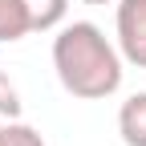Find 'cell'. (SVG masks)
<instances>
[{
  "label": "cell",
  "instance_id": "1",
  "mask_svg": "<svg viewBox=\"0 0 146 146\" xmlns=\"http://www.w3.org/2000/svg\"><path fill=\"white\" fill-rule=\"evenodd\" d=\"M53 69L65 94L81 102H102L122 85V53L106 41L94 21H73L53 36Z\"/></svg>",
  "mask_w": 146,
  "mask_h": 146
},
{
  "label": "cell",
  "instance_id": "2",
  "mask_svg": "<svg viewBox=\"0 0 146 146\" xmlns=\"http://www.w3.org/2000/svg\"><path fill=\"white\" fill-rule=\"evenodd\" d=\"M118 53L146 69V0H118Z\"/></svg>",
  "mask_w": 146,
  "mask_h": 146
},
{
  "label": "cell",
  "instance_id": "3",
  "mask_svg": "<svg viewBox=\"0 0 146 146\" xmlns=\"http://www.w3.org/2000/svg\"><path fill=\"white\" fill-rule=\"evenodd\" d=\"M118 134L126 146H146V89L130 94L118 110Z\"/></svg>",
  "mask_w": 146,
  "mask_h": 146
},
{
  "label": "cell",
  "instance_id": "4",
  "mask_svg": "<svg viewBox=\"0 0 146 146\" xmlns=\"http://www.w3.org/2000/svg\"><path fill=\"white\" fill-rule=\"evenodd\" d=\"M33 33V21H29V8L25 0H0V41L12 45L21 36Z\"/></svg>",
  "mask_w": 146,
  "mask_h": 146
},
{
  "label": "cell",
  "instance_id": "5",
  "mask_svg": "<svg viewBox=\"0 0 146 146\" xmlns=\"http://www.w3.org/2000/svg\"><path fill=\"white\" fill-rule=\"evenodd\" d=\"M29 8V21H33V33H49L65 21L69 12V0H25Z\"/></svg>",
  "mask_w": 146,
  "mask_h": 146
},
{
  "label": "cell",
  "instance_id": "6",
  "mask_svg": "<svg viewBox=\"0 0 146 146\" xmlns=\"http://www.w3.org/2000/svg\"><path fill=\"white\" fill-rule=\"evenodd\" d=\"M0 146H45V138L33 130V126H25V122H4L0 126Z\"/></svg>",
  "mask_w": 146,
  "mask_h": 146
},
{
  "label": "cell",
  "instance_id": "7",
  "mask_svg": "<svg viewBox=\"0 0 146 146\" xmlns=\"http://www.w3.org/2000/svg\"><path fill=\"white\" fill-rule=\"evenodd\" d=\"M0 114L8 122L21 118V94H16V85L8 81V73H0Z\"/></svg>",
  "mask_w": 146,
  "mask_h": 146
},
{
  "label": "cell",
  "instance_id": "8",
  "mask_svg": "<svg viewBox=\"0 0 146 146\" xmlns=\"http://www.w3.org/2000/svg\"><path fill=\"white\" fill-rule=\"evenodd\" d=\"M81 4H110V0H81Z\"/></svg>",
  "mask_w": 146,
  "mask_h": 146
},
{
  "label": "cell",
  "instance_id": "9",
  "mask_svg": "<svg viewBox=\"0 0 146 146\" xmlns=\"http://www.w3.org/2000/svg\"><path fill=\"white\" fill-rule=\"evenodd\" d=\"M0 126H4V122H0Z\"/></svg>",
  "mask_w": 146,
  "mask_h": 146
}]
</instances>
